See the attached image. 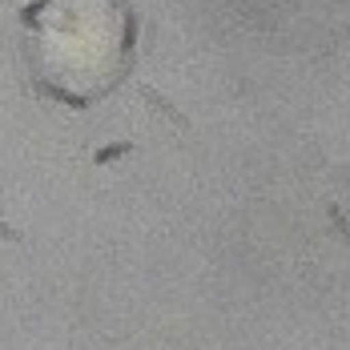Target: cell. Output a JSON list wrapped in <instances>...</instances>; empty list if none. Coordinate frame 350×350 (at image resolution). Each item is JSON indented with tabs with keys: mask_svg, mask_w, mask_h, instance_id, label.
<instances>
[{
	"mask_svg": "<svg viewBox=\"0 0 350 350\" xmlns=\"http://www.w3.org/2000/svg\"><path fill=\"white\" fill-rule=\"evenodd\" d=\"M141 97H145L149 105L157 109V113H161V117H165L170 125H177L181 133H189V117H185V113H181V109H177L174 101H170V97H161V93H157L153 85H141Z\"/></svg>",
	"mask_w": 350,
	"mask_h": 350,
	"instance_id": "1",
	"label": "cell"
},
{
	"mask_svg": "<svg viewBox=\"0 0 350 350\" xmlns=\"http://www.w3.org/2000/svg\"><path fill=\"white\" fill-rule=\"evenodd\" d=\"M133 153V141H113L105 149H97L93 153V165H113V161H121V157H129Z\"/></svg>",
	"mask_w": 350,
	"mask_h": 350,
	"instance_id": "2",
	"label": "cell"
},
{
	"mask_svg": "<svg viewBox=\"0 0 350 350\" xmlns=\"http://www.w3.org/2000/svg\"><path fill=\"white\" fill-rule=\"evenodd\" d=\"M133 44H137V16H133V12H125V40H121V53L129 57V53H133Z\"/></svg>",
	"mask_w": 350,
	"mask_h": 350,
	"instance_id": "3",
	"label": "cell"
},
{
	"mask_svg": "<svg viewBox=\"0 0 350 350\" xmlns=\"http://www.w3.org/2000/svg\"><path fill=\"white\" fill-rule=\"evenodd\" d=\"M49 4H53V0H33V4H29V8H21V21H25V25H29V29H36V16H40V12H44V8H49Z\"/></svg>",
	"mask_w": 350,
	"mask_h": 350,
	"instance_id": "4",
	"label": "cell"
},
{
	"mask_svg": "<svg viewBox=\"0 0 350 350\" xmlns=\"http://www.w3.org/2000/svg\"><path fill=\"white\" fill-rule=\"evenodd\" d=\"M326 213H330V221H334V230H338V234L347 238V245H350V221L342 217V210H338V206H330Z\"/></svg>",
	"mask_w": 350,
	"mask_h": 350,
	"instance_id": "5",
	"label": "cell"
},
{
	"mask_svg": "<svg viewBox=\"0 0 350 350\" xmlns=\"http://www.w3.org/2000/svg\"><path fill=\"white\" fill-rule=\"evenodd\" d=\"M0 238H4V242H25V234H16V230H8L4 221H0Z\"/></svg>",
	"mask_w": 350,
	"mask_h": 350,
	"instance_id": "6",
	"label": "cell"
}]
</instances>
